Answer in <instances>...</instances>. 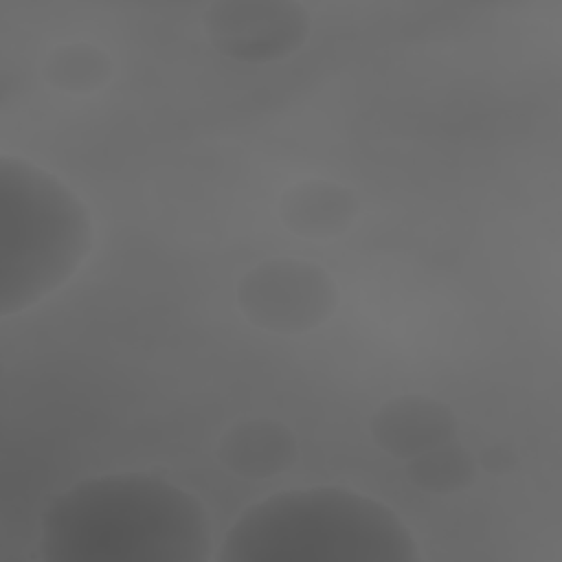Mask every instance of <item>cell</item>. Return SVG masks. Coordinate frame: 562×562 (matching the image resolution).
I'll return each instance as SVG.
<instances>
[{
    "mask_svg": "<svg viewBox=\"0 0 562 562\" xmlns=\"http://www.w3.org/2000/svg\"><path fill=\"white\" fill-rule=\"evenodd\" d=\"M406 479L428 494H454L468 490L479 474L476 457L457 439L435 446L404 465Z\"/></svg>",
    "mask_w": 562,
    "mask_h": 562,
    "instance_id": "9c48e42d",
    "label": "cell"
},
{
    "mask_svg": "<svg viewBox=\"0 0 562 562\" xmlns=\"http://www.w3.org/2000/svg\"><path fill=\"white\" fill-rule=\"evenodd\" d=\"M369 435L382 452L408 461L457 439V415L446 402L430 395H395L371 415Z\"/></svg>",
    "mask_w": 562,
    "mask_h": 562,
    "instance_id": "8992f818",
    "label": "cell"
},
{
    "mask_svg": "<svg viewBox=\"0 0 562 562\" xmlns=\"http://www.w3.org/2000/svg\"><path fill=\"white\" fill-rule=\"evenodd\" d=\"M220 463L241 479H272L299 459L296 435L277 419L235 422L217 441Z\"/></svg>",
    "mask_w": 562,
    "mask_h": 562,
    "instance_id": "52a82bcc",
    "label": "cell"
},
{
    "mask_svg": "<svg viewBox=\"0 0 562 562\" xmlns=\"http://www.w3.org/2000/svg\"><path fill=\"white\" fill-rule=\"evenodd\" d=\"M44 562H206L211 518L202 501L154 474L77 481L40 516Z\"/></svg>",
    "mask_w": 562,
    "mask_h": 562,
    "instance_id": "6da1fadb",
    "label": "cell"
},
{
    "mask_svg": "<svg viewBox=\"0 0 562 562\" xmlns=\"http://www.w3.org/2000/svg\"><path fill=\"white\" fill-rule=\"evenodd\" d=\"M112 72L105 50L90 42H70L50 50L44 64V77L64 92H92L101 88Z\"/></svg>",
    "mask_w": 562,
    "mask_h": 562,
    "instance_id": "30bf717a",
    "label": "cell"
},
{
    "mask_svg": "<svg viewBox=\"0 0 562 562\" xmlns=\"http://www.w3.org/2000/svg\"><path fill=\"white\" fill-rule=\"evenodd\" d=\"M244 318L270 334H305L336 312L338 288L314 261L277 257L252 266L235 288Z\"/></svg>",
    "mask_w": 562,
    "mask_h": 562,
    "instance_id": "277c9868",
    "label": "cell"
},
{
    "mask_svg": "<svg viewBox=\"0 0 562 562\" xmlns=\"http://www.w3.org/2000/svg\"><path fill=\"white\" fill-rule=\"evenodd\" d=\"M406 522L382 501L338 485L272 494L226 531L220 562H417Z\"/></svg>",
    "mask_w": 562,
    "mask_h": 562,
    "instance_id": "7a4b0ae2",
    "label": "cell"
},
{
    "mask_svg": "<svg viewBox=\"0 0 562 562\" xmlns=\"http://www.w3.org/2000/svg\"><path fill=\"white\" fill-rule=\"evenodd\" d=\"M209 44L241 64H270L303 48L310 11L292 0H220L202 13Z\"/></svg>",
    "mask_w": 562,
    "mask_h": 562,
    "instance_id": "5b68a950",
    "label": "cell"
},
{
    "mask_svg": "<svg viewBox=\"0 0 562 562\" xmlns=\"http://www.w3.org/2000/svg\"><path fill=\"white\" fill-rule=\"evenodd\" d=\"M88 206L50 171L0 156V314H22L83 263L92 248Z\"/></svg>",
    "mask_w": 562,
    "mask_h": 562,
    "instance_id": "3957f363",
    "label": "cell"
},
{
    "mask_svg": "<svg viewBox=\"0 0 562 562\" xmlns=\"http://www.w3.org/2000/svg\"><path fill=\"white\" fill-rule=\"evenodd\" d=\"M358 211L360 202L353 189L325 178L301 180L279 200L283 226L305 239H331L342 235L358 217Z\"/></svg>",
    "mask_w": 562,
    "mask_h": 562,
    "instance_id": "ba28073f",
    "label": "cell"
}]
</instances>
